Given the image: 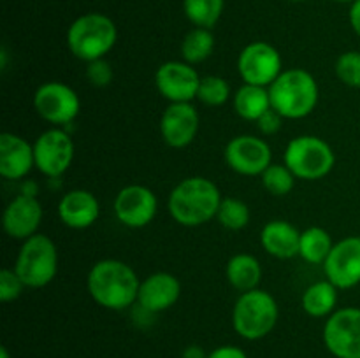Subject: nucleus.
Listing matches in <instances>:
<instances>
[{
	"instance_id": "nucleus-1",
	"label": "nucleus",
	"mask_w": 360,
	"mask_h": 358,
	"mask_svg": "<svg viewBox=\"0 0 360 358\" xmlns=\"http://www.w3.org/2000/svg\"><path fill=\"white\" fill-rule=\"evenodd\" d=\"M141 279L129 263L116 258L98 260L86 277V288L95 304L109 311H125L137 302Z\"/></svg>"
},
{
	"instance_id": "nucleus-2",
	"label": "nucleus",
	"mask_w": 360,
	"mask_h": 358,
	"mask_svg": "<svg viewBox=\"0 0 360 358\" xmlns=\"http://www.w3.org/2000/svg\"><path fill=\"white\" fill-rule=\"evenodd\" d=\"M221 193L211 179L192 175L179 181L171 190L167 209L172 220L181 227L195 228L217 218L221 204Z\"/></svg>"
},
{
	"instance_id": "nucleus-3",
	"label": "nucleus",
	"mask_w": 360,
	"mask_h": 358,
	"mask_svg": "<svg viewBox=\"0 0 360 358\" xmlns=\"http://www.w3.org/2000/svg\"><path fill=\"white\" fill-rule=\"evenodd\" d=\"M271 107L285 119H302L315 111L320 88L306 69H285L269 88Z\"/></svg>"
},
{
	"instance_id": "nucleus-4",
	"label": "nucleus",
	"mask_w": 360,
	"mask_h": 358,
	"mask_svg": "<svg viewBox=\"0 0 360 358\" xmlns=\"http://www.w3.org/2000/svg\"><path fill=\"white\" fill-rule=\"evenodd\" d=\"M118 41L115 21L101 13L76 18L67 30V48L81 62L105 58Z\"/></svg>"
},
{
	"instance_id": "nucleus-5",
	"label": "nucleus",
	"mask_w": 360,
	"mask_h": 358,
	"mask_svg": "<svg viewBox=\"0 0 360 358\" xmlns=\"http://www.w3.org/2000/svg\"><path fill=\"white\" fill-rule=\"evenodd\" d=\"M280 319V305L262 288L239 293L232 307V326L246 340H259L269 336Z\"/></svg>"
},
{
	"instance_id": "nucleus-6",
	"label": "nucleus",
	"mask_w": 360,
	"mask_h": 358,
	"mask_svg": "<svg viewBox=\"0 0 360 358\" xmlns=\"http://www.w3.org/2000/svg\"><path fill=\"white\" fill-rule=\"evenodd\" d=\"M14 270L25 286L37 290L51 283L58 272V248L46 234H35L21 242Z\"/></svg>"
},
{
	"instance_id": "nucleus-7",
	"label": "nucleus",
	"mask_w": 360,
	"mask_h": 358,
	"mask_svg": "<svg viewBox=\"0 0 360 358\" xmlns=\"http://www.w3.org/2000/svg\"><path fill=\"white\" fill-rule=\"evenodd\" d=\"M283 164L297 179L319 181L330 174L336 165V153L329 142L316 135H299L285 147Z\"/></svg>"
},
{
	"instance_id": "nucleus-8",
	"label": "nucleus",
	"mask_w": 360,
	"mask_h": 358,
	"mask_svg": "<svg viewBox=\"0 0 360 358\" xmlns=\"http://www.w3.org/2000/svg\"><path fill=\"white\" fill-rule=\"evenodd\" d=\"M34 109L49 125L62 128L77 118L81 100L76 90L69 84L62 81H48L35 90Z\"/></svg>"
},
{
	"instance_id": "nucleus-9",
	"label": "nucleus",
	"mask_w": 360,
	"mask_h": 358,
	"mask_svg": "<svg viewBox=\"0 0 360 358\" xmlns=\"http://www.w3.org/2000/svg\"><path fill=\"white\" fill-rule=\"evenodd\" d=\"M74 153H76V146H74L72 137L60 126H53L35 139V168L46 178L58 179L72 165Z\"/></svg>"
},
{
	"instance_id": "nucleus-10",
	"label": "nucleus",
	"mask_w": 360,
	"mask_h": 358,
	"mask_svg": "<svg viewBox=\"0 0 360 358\" xmlns=\"http://www.w3.org/2000/svg\"><path fill=\"white\" fill-rule=\"evenodd\" d=\"M283 70L281 53L269 42H250L238 56V72L246 84L269 88Z\"/></svg>"
},
{
	"instance_id": "nucleus-11",
	"label": "nucleus",
	"mask_w": 360,
	"mask_h": 358,
	"mask_svg": "<svg viewBox=\"0 0 360 358\" xmlns=\"http://www.w3.org/2000/svg\"><path fill=\"white\" fill-rule=\"evenodd\" d=\"M322 337L336 358H360V307L336 309L326 319Z\"/></svg>"
},
{
	"instance_id": "nucleus-12",
	"label": "nucleus",
	"mask_w": 360,
	"mask_h": 358,
	"mask_svg": "<svg viewBox=\"0 0 360 358\" xmlns=\"http://www.w3.org/2000/svg\"><path fill=\"white\" fill-rule=\"evenodd\" d=\"M112 211L123 227L144 228L158 213L157 195L144 185H127L116 193Z\"/></svg>"
},
{
	"instance_id": "nucleus-13",
	"label": "nucleus",
	"mask_w": 360,
	"mask_h": 358,
	"mask_svg": "<svg viewBox=\"0 0 360 358\" xmlns=\"http://www.w3.org/2000/svg\"><path fill=\"white\" fill-rule=\"evenodd\" d=\"M202 77L197 69L185 60H171L162 63L155 72V86L169 104L192 102L197 98Z\"/></svg>"
},
{
	"instance_id": "nucleus-14",
	"label": "nucleus",
	"mask_w": 360,
	"mask_h": 358,
	"mask_svg": "<svg viewBox=\"0 0 360 358\" xmlns=\"http://www.w3.org/2000/svg\"><path fill=\"white\" fill-rule=\"evenodd\" d=\"M224 157L229 167L241 175H262L273 164V151L267 140L250 133L229 140Z\"/></svg>"
},
{
	"instance_id": "nucleus-15",
	"label": "nucleus",
	"mask_w": 360,
	"mask_h": 358,
	"mask_svg": "<svg viewBox=\"0 0 360 358\" xmlns=\"http://www.w3.org/2000/svg\"><path fill=\"white\" fill-rule=\"evenodd\" d=\"M326 277L340 290H350L360 284V235H348L334 242L323 262Z\"/></svg>"
},
{
	"instance_id": "nucleus-16",
	"label": "nucleus",
	"mask_w": 360,
	"mask_h": 358,
	"mask_svg": "<svg viewBox=\"0 0 360 358\" xmlns=\"http://www.w3.org/2000/svg\"><path fill=\"white\" fill-rule=\"evenodd\" d=\"M200 118L192 102L169 104L160 118L162 140L172 150H183L195 140Z\"/></svg>"
},
{
	"instance_id": "nucleus-17",
	"label": "nucleus",
	"mask_w": 360,
	"mask_h": 358,
	"mask_svg": "<svg viewBox=\"0 0 360 358\" xmlns=\"http://www.w3.org/2000/svg\"><path fill=\"white\" fill-rule=\"evenodd\" d=\"M42 204L35 195L20 193L6 206L2 214L4 232L11 239L27 241L32 235L39 234V227L42 223Z\"/></svg>"
},
{
	"instance_id": "nucleus-18",
	"label": "nucleus",
	"mask_w": 360,
	"mask_h": 358,
	"mask_svg": "<svg viewBox=\"0 0 360 358\" xmlns=\"http://www.w3.org/2000/svg\"><path fill=\"white\" fill-rule=\"evenodd\" d=\"M183 293L181 281L171 272H153L141 281L139 295L136 304L143 305L148 311L164 312L179 300Z\"/></svg>"
},
{
	"instance_id": "nucleus-19",
	"label": "nucleus",
	"mask_w": 360,
	"mask_h": 358,
	"mask_svg": "<svg viewBox=\"0 0 360 358\" xmlns=\"http://www.w3.org/2000/svg\"><path fill=\"white\" fill-rule=\"evenodd\" d=\"M35 168L34 144L18 133H0V175L9 181L27 178Z\"/></svg>"
},
{
	"instance_id": "nucleus-20",
	"label": "nucleus",
	"mask_w": 360,
	"mask_h": 358,
	"mask_svg": "<svg viewBox=\"0 0 360 358\" xmlns=\"http://www.w3.org/2000/svg\"><path fill=\"white\" fill-rule=\"evenodd\" d=\"M101 202L90 190L76 188L67 192L58 202V218L72 230H84L97 223Z\"/></svg>"
},
{
	"instance_id": "nucleus-21",
	"label": "nucleus",
	"mask_w": 360,
	"mask_h": 358,
	"mask_svg": "<svg viewBox=\"0 0 360 358\" xmlns=\"http://www.w3.org/2000/svg\"><path fill=\"white\" fill-rule=\"evenodd\" d=\"M301 230L287 220H271L260 230V246L267 255L278 260H290L299 256Z\"/></svg>"
},
{
	"instance_id": "nucleus-22",
	"label": "nucleus",
	"mask_w": 360,
	"mask_h": 358,
	"mask_svg": "<svg viewBox=\"0 0 360 358\" xmlns=\"http://www.w3.org/2000/svg\"><path fill=\"white\" fill-rule=\"evenodd\" d=\"M232 107L241 119L257 123L271 109L269 90L264 86L243 83L232 93Z\"/></svg>"
},
{
	"instance_id": "nucleus-23",
	"label": "nucleus",
	"mask_w": 360,
	"mask_h": 358,
	"mask_svg": "<svg viewBox=\"0 0 360 358\" xmlns=\"http://www.w3.org/2000/svg\"><path fill=\"white\" fill-rule=\"evenodd\" d=\"M340 288L329 279L316 281L309 284L301 297V307L311 318H329L338 309Z\"/></svg>"
},
{
	"instance_id": "nucleus-24",
	"label": "nucleus",
	"mask_w": 360,
	"mask_h": 358,
	"mask_svg": "<svg viewBox=\"0 0 360 358\" xmlns=\"http://www.w3.org/2000/svg\"><path fill=\"white\" fill-rule=\"evenodd\" d=\"M225 277L231 283V286L241 293L255 290L262 279V265L257 260V256L250 255V253H238L227 262Z\"/></svg>"
},
{
	"instance_id": "nucleus-25",
	"label": "nucleus",
	"mask_w": 360,
	"mask_h": 358,
	"mask_svg": "<svg viewBox=\"0 0 360 358\" xmlns=\"http://www.w3.org/2000/svg\"><path fill=\"white\" fill-rule=\"evenodd\" d=\"M334 242L330 234L322 227H309L301 232L299 256L311 265H323Z\"/></svg>"
},
{
	"instance_id": "nucleus-26",
	"label": "nucleus",
	"mask_w": 360,
	"mask_h": 358,
	"mask_svg": "<svg viewBox=\"0 0 360 358\" xmlns=\"http://www.w3.org/2000/svg\"><path fill=\"white\" fill-rule=\"evenodd\" d=\"M214 35L210 28L193 27L181 42V56L190 65L202 63L213 55Z\"/></svg>"
},
{
	"instance_id": "nucleus-27",
	"label": "nucleus",
	"mask_w": 360,
	"mask_h": 358,
	"mask_svg": "<svg viewBox=\"0 0 360 358\" xmlns=\"http://www.w3.org/2000/svg\"><path fill=\"white\" fill-rule=\"evenodd\" d=\"M225 0H183V11L193 27L213 28L224 14Z\"/></svg>"
},
{
	"instance_id": "nucleus-28",
	"label": "nucleus",
	"mask_w": 360,
	"mask_h": 358,
	"mask_svg": "<svg viewBox=\"0 0 360 358\" xmlns=\"http://www.w3.org/2000/svg\"><path fill=\"white\" fill-rule=\"evenodd\" d=\"M217 220L227 230L238 232L248 227L250 220H252V211H250L248 204L243 200L236 199V197H225L218 207Z\"/></svg>"
},
{
	"instance_id": "nucleus-29",
	"label": "nucleus",
	"mask_w": 360,
	"mask_h": 358,
	"mask_svg": "<svg viewBox=\"0 0 360 358\" xmlns=\"http://www.w3.org/2000/svg\"><path fill=\"white\" fill-rule=\"evenodd\" d=\"M295 175L285 164H271L260 175L262 186L273 197H285L294 190Z\"/></svg>"
},
{
	"instance_id": "nucleus-30",
	"label": "nucleus",
	"mask_w": 360,
	"mask_h": 358,
	"mask_svg": "<svg viewBox=\"0 0 360 358\" xmlns=\"http://www.w3.org/2000/svg\"><path fill=\"white\" fill-rule=\"evenodd\" d=\"M232 97L231 86L221 76H204L200 79L197 100L207 107H221Z\"/></svg>"
},
{
	"instance_id": "nucleus-31",
	"label": "nucleus",
	"mask_w": 360,
	"mask_h": 358,
	"mask_svg": "<svg viewBox=\"0 0 360 358\" xmlns=\"http://www.w3.org/2000/svg\"><path fill=\"white\" fill-rule=\"evenodd\" d=\"M334 72L341 83L360 90V51H345L338 56Z\"/></svg>"
},
{
	"instance_id": "nucleus-32",
	"label": "nucleus",
	"mask_w": 360,
	"mask_h": 358,
	"mask_svg": "<svg viewBox=\"0 0 360 358\" xmlns=\"http://www.w3.org/2000/svg\"><path fill=\"white\" fill-rule=\"evenodd\" d=\"M25 283L21 277L18 276L14 269H2L0 270V300L2 302H13L20 298L23 293Z\"/></svg>"
},
{
	"instance_id": "nucleus-33",
	"label": "nucleus",
	"mask_w": 360,
	"mask_h": 358,
	"mask_svg": "<svg viewBox=\"0 0 360 358\" xmlns=\"http://www.w3.org/2000/svg\"><path fill=\"white\" fill-rule=\"evenodd\" d=\"M86 79L91 86L95 88H105L111 84L115 72H112L111 63L105 58L94 60V62L86 63Z\"/></svg>"
},
{
	"instance_id": "nucleus-34",
	"label": "nucleus",
	"mask_w": 360,
	"mask_h": 358,
	"mask_svg": "<svg viewBox=\"0 0 360 358\" xmlns=\"http://www.w3.org/2000/svg\"><path fill=\"white\" fill-rule=\"evenodd\" d=\"M283 121H285L283 116L271 107L269 111H267L266 114L257 121V126H259V132L262 133V135L269 137V135H276V133L280 132L281 126H283Z\"/></svg>"
},
{
	"instance_id": "nucleus-35",
	"label": "nucleus",
	"mask_w": 360,
	"mask_h": 358,
	"mask_svg": "<svg viewBox=\"0 0 360 358\" xmlns=\"http://www.w3.org/2000/svg\"><path fill=\"white\" fill-rule=\"evenodd\" d=\"M207 358H248V354H246L239 346L227 344V346L214 347V350L207 354Z\"/></svg>"
},
{
	"instance_id": "nucleus-36",
	"label": "nucleus",
	"mask_w": 360,
	"mask_h": 358,
	"mask_svg": "<svg viewBox=\"0 0 360 358\" xmlns=\"http://www.w3.org/2000/svg\"><path fill=\"white\" fill-rule=\"evenodd\" d=\"M155 316H157L155 312L148 311L146 307H143V305H139V304H136V307H134V312H132L134 321H136V325H139V326L151 325V323H153Z\"/></svg>"
},
{
	"instance_id": "nucleus-37",
	"label": "nucleus",
	"mask_w": 360,
	"mask_h": 358,
	"mask_svg": "<svg viewBox=\"0 0 360 358\" xmlns=\"http://www.w3.org/2000/svg\"><path fill=\"white\" fill-rule=\"evenodd\" d=\"M348 18H350V25L352 28H354V32L360 37V0H355V2L352 4Z\"/></svg>"
},
{
	"instance_id": "nucleus-38",
	"label": "nucleus",
	"mask_w": 360,
	"mask_h": 358,
	"mask_svg": "<svg viewBox=\"0 0 360 358\" xmlns=\"http://www.w3.org/2000/svg\"><path fill=\"white\" fill-rule=\"evenodd\" d=\"M207 354H210V353H206L202 346H197V344H190V346H186L185 350H183L181 358H207Z\"/></svg>"
},
{
	"instance_id": "nucleus-39",
	"label": "nucleus",
	"mask_w": 360,
	"mask_h": 358,
	"mask_svg": "<svg viewBox=\"0 0 360 358\" xmlns=\"http://www.w3.org/2000/svg\"><path fill=\"white\" fill-rule=\"evenodd\" d=\"M0 358H11L9 351H7V347H6V346L0 347Z\"/></svg>"
},
{
	"instance_id": "nucleus-40",
	"label": "nucleus",
	"mask_w": 360,
	"mask_h": 358,
	"mask_svg": "<svg viewBox=\"0 0 360 358\" xmlns=\"http://www.w3.org/2000/svg\"><path fill=\"white\" fill-rule=\"evenodd\" d=\"M336 2H340V4H354L355 0H336Z\"/></svg>"
},
{
	"instance_id": "nucleus-41",
	"label": "nucleus",
	"mask_w": 360,
	"mask_h": 358,
	"mask_svg": "<svg viewBox=\"0 0 360 358\" xmlns=\"http://www.w3.org/2000/svg\"><path fill=\"white\" fill-rule=\"evenodd\" d=\"M290 2H304V0H290Z\"/></svg>"
}]
</instances>
